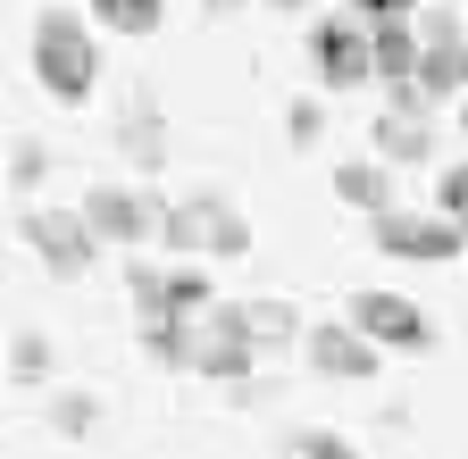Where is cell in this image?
Instances as JSON below:
<instances>
[{
  "mask_svg": "<svg viewBox=\"0 0 468 459\" xmlns=\"http://www.w3.org/2000/svg\"><path fill=\"white\" fill-rule=\"evenodd\" d=\"M101 17H76V9H42L34 17V84L58 100V109H84L92 84H101V42H92Z\"/></svg>",
  "mask_w": 468,
  "mask_h": 459,
  "instance_id": "cell-1",
  "label": "cell"
},
{
  "mask_svg": "<svg viewBox=\"0 0 468 459\" xmlns=\"http://www.w3.org/2000/svg\"><path fill=\"white\" fill-rule=\"evenodd\" d=\"M260 351H268V342L251 334L243 301H209L193 318V376H209V384H251Z\"/></svg>",
  "mask_w": 468,
  "mask_h": 459,
  "instance_id": "cell-2",
  "label": "cell"
},
{
  "mask_svg": "<svg viewBox=\"0 0 468 459\" xmlns=\"http://www.w3.org/2000/svg\"><path fill=\"white\" fill-rule=\"evenodd\" d=\"M368 235H377V251L385 259H419V267H443V259H460L468 251V235H460V217L452 209H435V217H419V209H377L368 217Z\"/></svg>",
  "mask_w": 468,
  "mask_h": 459,
  "instance_id": "cell-3",
  "label": "cell"
},
{
  "mask_svg": "<svg viewBox=\"0 0 468 459\" xmlns=\"http://www.w3.org/2000/svg\"><path fill=\"white\" fill-rule=\"evenodd\" d=\"M17 235H26V251H34L50 276H84V267L109 251V243L92 235V217H84V209H42V201L17 209Z\"/></svg>",
  "mask_w": 468,
  "mask_h": 459,
  "instance_id": "cell-4",
  "label": "cell"
},
{
  "mask_svg": "<svg viewBox=\"0 0 468 459\" xmlns=\"http://www.w3.org/2000/svg\"><path fill=\"white\" fill-rule=\"evenodd\" d=\"M310 59H318V84L351 92V84H377V26L368 17H318L310 26Z\"/></svg>",
  "mask_w": 468,
  "mask_h": 459,
  "instance_id": "cell-5",
  "label": "cell"
},
{
  "mask_svg": "<svg viewBox=\"0 0 468 459\" xmlns=\"http://www.w3.org/2000/svg\"><path fill=\"white\" fill-rule=\"evenodd\" d=\"M84 217H92V235H101V243L143 251V243L159 235L167 201H159V193H134V184H84Z\"/></svg>",
  "mask_w": 468,
  "mask_h": 459,
  "instance_id": "cell-6",
  "label": "cell"
},
{
  "mask_svg": "<svg viewBox=\"0 0 468 459\" xmlns=\"http://www.w3.org/2000/svg\"><path fill=\"white\" fill-rule=\"evenodd\" d=\"M360 334H377L385 351H435V318L419 309V301H401V293H385V284H368V293H351V309H343Z\"/></svg>",
  "mask_w": 468,
  "mask_h": 459,
  "instance_id": "cell-7",
  "label": "cell"
},
{
  "mask_svg": "<svg viewBox=\"0 0 468 459\" xmlns=\"http://www.w3.org/2000/svg\"><path fill=\"white\" fill-rule=\"evenodd\" d=\"M302 351H310V368H318V376H335V384H368V376L385 368V342H377V334H360L351 318L310 326V334H302Z\"/></svg>",
  "mask_w": 468,
  "mask_h": 459,
  "instance_id": "cell-8",
  "label": "cell"
},
{
  "mask_svg": "<svg viewBox=\"0 0 468 459\" xmlns=\"http://www.w3.org/2000/svg\"><path fill=\"white\" fill-rule=\"evenodd\" d=\"M419 26H427V50H419V84H427V100H460V92H468V26L443 17V9H427Z\"/></svg>",
  "mask_w": 468,
  "mask_h": 459,
  "instance_id": "cell-9",
  "label": "cell"
},
{
  "mask_svg": "<svg viewBox=\"0 0 468 459\" xmlns=\"http://www.w3.org/2000/svg\"><path fill=\"white\" fill-rule=\"evenodd\" d=\"M368 151H377V159H393V167H427V151H435L427 109H385V118L368 126Z\"/></svg>",
  "mask_w": 468,
  "mask_h": 459,
  "instance_id": "cell-10",
  "label": "cell"
},
{
  "mask_svg": "<svg viewBox=\"0 0 468 459\" xmlns=\"http://www.w3.org/2000/svg\"><path fill=\"white\" fill-rule=\"evenodd\" d=\"M335 201L360 209V217L393 209V159H343V167H335Z\"/></svg>",
  "mask_w": 468,
  "mask_h": 459,
  "instance_id": "cell-11",
  "label": "cell"
},
{
  "mask_svg": "<svg viewBox=\"0 0 468 459\" xmlns=\"http://www.w3.org/2000/svg\"><path fill=\"white\" fill-rule=\"evenodd\" d=\"M117 142H126L134 167H159V159H167V118H159L151 100H126V126H117Z\"/></svg>",
  "mask_w": 468,
  "mask_h": 459,
  "instance_id": "cell-12",
  "label": "cell"
},
{
  "mask_svg": "<svg viewBox=\"0 0 468 459\" xmlns=\"http://www.w3.org/2000/svg\"><path fill=\"white\" fill-rule=\"evenodd\" d=\"M126 309H134V326H151V318H176L167 267H151V259H134V267H126Z\"/></svg>",
  "mask_w": 468,
  "mask_h": 459,
  "instance_id": "cell-13",
  "label": "cell"
},
{
  "mask_svg": "<svg viewBox=\"0 0 468 459\" xmlns=\"http://www.w3.org/2000/svg\"><path fill=\"white\" fill-rule=\"evenodd\" d=\"M159 243H167V251H185V259L209 251V193H201V201H176V209L159 217Z\"/></svg>",
  "mask_w": 468,
  "mask_h": 459,
  "instance_id": "cell-14",
  "label": "cell"
},
{
  "mask_svg": "<svg viewBox=\"0 0 468 459\" xmlns=\"http://www.w3.org/2000/svg\"><path fill=\"white\" fill-rule=\"evenodd\" d=\"M243 318H251V334L268 342V351H284V342H302V334H310L292 301H243Z\"/></svg>",
  "mask_w": 468,
  "mask_h": 459,
  "instance_id": "cell-15",
  "label": "cell"
},
{
  "mask_svg": "<svg viewBox=\"0 0 468 459\" xmlns=\"http://www.w3.org/2000/svg\"><path fill=\"white\" fill-rule=\"evenodd\" d=\"M243 251H251V217L209 193V259H243Z\"/></svg>",
  "mask_w": 468,
  "mask_h": 459,
  "instance_id": "cell-16",
  "label": "cell"
},
{
  "mask_svg": "<svg viewBox=\"0 0 468 459\" xmlns=\"http://www.w3.org/2000/svg\"><path fill=\"white\" fill-rule=\"evenodd\" d=\"M92 426H101V401H92V392H58V401H50V434H58V443H84Z\"/></svg>",
  "mask_w": 468,
  "mask_h": 459,
  "instance_id": "cell-17",
  "label": "cell"
},
{
  "mask_svg": "<svg viewBox=\"0 0 468 459\" xmlns=\"http://www.w3.org/2000/svg\"><path fill=\"white\" fill-rule=\"evenodd\" d=\"M50 360H58V351H50V334H17V342H9V384H42Z\"/></svg>",
  "mask_w": 468,
  "mask_h": 459,
  "instance_id": "cell-18",
  "label": "cell"
},
{
  "mask_svg": "<svg viewBox=\"0 0 468 459\" xmlns=\"http://www.w3.org/2000/svg\"><path fill=\"white\" fill-rule=\"evenodd\" d=\"M276 451H284V459H343L351 443H343V434H326V426H284V434H276Z\"/></svg>",
  "mask_w": 468,
  "mask_h": 459,
  "instance_id": "cell-19",
  "label": "cell"
},
{
  "mask_svg": "<svg viewBox=\"0 0 468 459\" xmlns=\"http://www.w3.org/2000/svg\"><path fill=\"white\" fill-rule=\"evenodd\" d=\"M92 17H101L109 34H151V26H159V0H92Z\"/></svg>",
  "mask_w": 468,
  "mask_h": 459,
  "instance_id": "cell-20",
  "label": "cell"
},
{
  "mask_svg": "<svg viewBox=\"0 0 468 459\" xmlns=\"http://www.w3.org/2000/svg\"><path fill=\"white\" fill-rule=\"evenodd\" d=\"M167 293H176V318H201V309L218 301V284H209L201 267H167Z\"/></svg>",
  "mask_w": 468,
  "mask_h": 459,
  "instance_id": "cell-21",
  "label": "cell"
},
{
  "mask_svg": "<svg viewBox=\"0 0 468 459\" xmlns=\"http://www.w3.org/2000/svg\"><path fill=\"white\" fill-rule=\"evenodd\" d=\"M42 176H50V151H42V142H17V151H9V184H17V193H34Z\"/></svg>",
  "mask_w": 468,
  "mask_h": 459,
  "instance_id": "cell-22",
  "label": "cell"
},
{
  "mask_svg": "<svg viewBox=\"0 0 468 459\" xmlns=\"http://www.w3.org/2000/svg\"><path fill=\"white\" fill-rule=\"evenodd\" d=\"M435 209H452V217H468V159H452L443 176H435Z\"/></svg>",
  "mask_w": 468,
  "mask_h": 459,
  "instance_id": "cell-23",
  "label": "cell"
},
{
  "mask_svg": "<svg viewBox=\"0 0 468 459\" xmlns=\"http://www.w3.org/2000/svg\"><path fill=\"white\" fill-rule=\"evenodd\" d=\"M284 134H292V142H318V134H326V109H318V100H292V109H284Z\"/></svg>",
  "mask_w": 468,
  "mask_h": 459,
  "instance_id": "cell-24",
  "label": "cell"
},
{
  "mask_svg": "<svg viewBox=\"0 0 468 459\" xmlns=\"http://www.w3.org/2000/svg\"><path fill=\"white\" fill-rule=\"evenodd\" d=\"M351 17H419V0H343Z\"/></svg>",
  "mask_w": 468,
  "mask_h": 459,
  "instance_id": "cell-25",
  "label": "cell"
},
{
  "mask_svg": "<svg viewBox=\"0 0 468 459\" xmlns=\"http://www.w3.org/2000/svg\"><path fill=\"white\" fill-rule=\"evenodd\" d=\"M201 9H209V17H234V9H243V0H201Z\"/></svg>",
  "mask_w": 468,
  "mask_h": 459,
  "instance_id": "cell-26",
  "label": "cell"
},
{
  "mask_svg": "<svg viewBox=\"0 0 468 459\" xmlns=\"http://www.w3.org/2000/svg\"><path fill=\"white\" fill-rule=\"evenodd\" d=\"M268 9H284V17H292V9H302V0H268Z\"/></svg>",
  "mask_w": 468,
  "mask_h": 459,
  "instance_id": "cell-27",
  "label": "cell"
},
{
  "mask_svg": "<svg viewBox=\"0 0 468 459\" xmlns=\"http://www.w3.org/2000/svg\"><path fill=\"white\" fill-rule=\"evenodd\" d=\"M460 126H468V92H460Z\"/></svg>",
  "mask_w": 468,
  "mask_h": 459,
  "instance_id": "cell-28",
  "label": "cell"
},
{
  "mask_svg": "<svg viewBox=\"0 0 468 459\" xmlns=\"http://www.w3.org/2000/svg\"><path fill=\"white\" fill-rule=\"evenodd\" d=\"M460 235H468V217H460Z\"/></svg>",
  "mask_w": 468,
  "mask_h": 459,
  "instance_id": "cell-29",
  "label": "cell"
}]
</instances>
